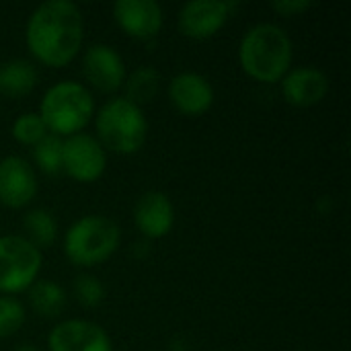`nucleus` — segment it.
Returning a JSON list of instances; mask_svg holds the SVG:
<instances>
[{"mask_svg":"<svg viewBox=\"0 0 351 351\" xmlns=\"http://www.w3.org/2000/svg\"><path fill=\"white\" fill-rule=\"evenodd\" d=\"M313 6V0H274L271 8L284 16H294V14H302Z\"/></svg>","mask_w":351,"mask_h":351,"instance_id":"nucleus-24","label":"nucleus"},{"mask_svg":"<svg viewBox=\"0 0 351 351\" xmlns=\"http://www.w3.org/2000/svg\"><path fill=\"white\" fill-rule=\"evenodd\" d=\"M115 23L132 37H154L162 27V8L154 0H117L113 4Z\"/></svg>","mask_w":351,"mask_h":351,"instance_id":"nucleus-12","label":"nucleus"},{"mask_svg":"<svg viewBox=\"0 0 351 351\" xmlns=\"http://www.w3.org/2000/svg\"><path fill=\"white\" fill-rule=\"evenodd\" d=\"M95 128L101 146L117 154L138 152L148 134V121L142 107L134 105L125 97L107 101L97 113Z\"/></svg>","mask_w":351,"mask_h":351,"instance_id":"nucleus-4","label":"nucleus"},{"mask_svg":"<svg viewBox=\"0 0 351 351\" xmlns=\"http://www.w3.org/2000/svg\"><path fill=\"white\" fill-rule=\"evenodd\" d=\"M169 99L181 113L202 115L214 103V88L197 72H179L169 82Z\"/></svg>","mask_w":351,"mask_h":351,"instance_id":"nucleus-14","label":"nucleus"},{"mask_svg":"<svg viewBox=\"0 0 351 351\" xmlns=\"http://www.w3.org/2000/svg\"><path fill=\"white\" fill-rule=\"evenodd\" d=\"M47 128L43 123V119L39 117V113H23L14 119L12 123V136L16 142L27 144V146H35L43 136H47Z\"/></svg>","mask_w":351,"mask_h":351,"instance_id":"nucleus-21","label":"nucleus"},{"mask_svg":"<svg viewBox=\"0 0 351 351\" xmlns=\"http://www.w3.org/2000/svg\"><path fill=\"white\" fill-rule=\"evenodd\" d=\"M62 167L74 181L93 183L105 173L107 152L95 136L78 132L64 140Z\"/></svg>","mask_w":351,"mask_h":351,"instance_id":"nucleus-7","label":"nucleus"},{"mask_svg":"<svg viewBox=\"0 0 351 351\" xmlns=\"http://www.w3.org/2000/svg\"><path fill=\"white\" fill-rule=\"evenodd\" d=\"M329 90V78L315 66H300L288 70L282 78V95L290 105L311 107L325 99Z\"/></svg>","mask_w":351,"mask_h":351,"instance_id":"nucleus-15","label":"nucleus"},{"mask_svg":"<svg viewBox=\"0 0 351 351\" xmlns=\"http://www.w3.org/2000/svg\"><path fill=\"white\" fill-rule=\"evenodd\" d=\"M84 21L70 0H45L29 16L25 39L29 51L45 66H66L80 49Z\"/></svg>","mask_w":351,"mask_h":351,"instance_id":"nucleus-1","label":"nucleus"},{"mask_svg":"<svg viewBox=\"0 0 351 351\" xmlns=\"http://www.w3.org/2000/svg\"><path fill=\"white\" fill-rule=\"evenodd\" d=\"M29 302L37 315L45 319H56L66 306V292L56 282L39 280L29 286Z\"/></svg>","mask_w":351,"mask_h":351,"instance_id":"nucleus-17","label":"nucleus"},{"mask_svg":"<svg viewBox=\"0 0 351 351\" xmlns=\"http://www.w3.org/2000/svg\"><path fill=\"white\" fill-rule=\"evenodd\" d=\"M14 351H39V350H37L33 343H23V346H19Z\"/></svg>","mask_w":351,"mask_h":351,"instance_id":"nucleus-25","label":"nucleus"},{"mask_svg":"<svg viewBox=\"0 0 351 351\" xmlns=\"http://www.w3.org/2000/svg\"><path fill=\"white\" fill-rule=\"evenodd\" d=\"M134 222L146 239H162L175 224V208L162 191H146L134 206Z\"/></svg>","mask_w":351,"mask_h":351,"instance_id":"nucleus-13","label":"nucleus"},{"mask_svg":"<svg viewBox=\"0 0 351 351\" xmlns=\"http://www.w3.org/2000/svg\"><path fill=\"white\" fill-rule=\"evenodd\" d=\"M234 6L226 0H191L179 10V29L191 39H208L224 27Z\"/></svg>","mask_w":351,"mask_h":351,"instance_id":"nucleus-9","label":"nucleus"},{"mask_svg":"<svg viewBox=\"0 0 351 351\" xmlns=\"http://www.w3.org/2000/svg\"><path fill=\"white\" fill-rule=\"evenodd\" d=\"M243 70L259 82H278L292 64V39L276 23L251 27L239 45Z\"/></svg>","mask_w":351,"mask_h":351,"instance_id":"nucleus-2","label":"nucleus"},{"mask_svg":"<svg viewBox=\"0 0 351 351\" xmlns=\"http://www.w3.org/2000/svg\"><path fill=\"white\" fill-rule=\"evenodd\" d=\"M41 251L25 237H0V292L16 294L29 290L41 271Z\"/></svg>","mask_w":351,"mask_h":351,"instance_id":"nucleus-6","label":"nucleus"},{"mask_svg":"<svg viewBox=\"0 0 351 351\" xmlns=\"http://www.w3.org/2000/svg\"><path fill=\"white\" fill-rule=\"evenodd\" d=\"M74 294H76V300L86 306V308H93V306H99L105 298V286L101 284L99 278L90 276V274H80L76 280H74Z\"/></svg>","mask_w":351,"mask_h":351,"instance_id":"nucleus-23","label":"nucleus"},{"mask_svg":"<svg viewBox=\"0 0 351 351\" xmlns=\"http://www.w3.org/2000/svg\"><path fill=\"white\" fill-rule=\"evenodd\" d=\"M37 193V177L33 167L21 156H4L0 160V204L8 208L27 206Z\"/></svg>","mask_w":351,"mask_h":351,"instance_id":"nucleus-11","label":"nucleus"},{"mask_svg":"<svg viewBox=\"0 0 351 351\" xmlns=\"http://www.w3.org/2000/svg\"><path fill=\"white\" fill-rule=\"evenodd\" d=\"M35 82H37V70L33 62L14 58L0 64V95L10 99L29 95L35 88Z\"/></svg>","mask_w":351,"mask_h":351,"instance_id":"nucleus-16","label":"nucleus"},{"mask_svg":"<svg viewBox=\"0 0 351 351\" xmlns=\"http://www.w3.org/2000/svg\"><path fill=\"white\" fill-rule=\"evenodd\" d=\"M62 152H64V140L56 134H47L33 146V160L43 173L58 175L64 171Z\"/></svg>","mask_w":351,"mask_h":351,"instance_id":"nucleus-20","label":"nucleus"},{"mask_svg":"<svg viewBox=\"0 0 351 351\" xmlns=\"http://www.w3.org/2000/svg\"><path fill=\"white\" fill-rule=\"evenodd\" d=\"M23 226L27 230V241L31 245H35L37 249H47L53 245L56 237H58V224L56 218L51 216L49 210L43 208H35L31 212H27Z\"/></svg>","mask_w":351,"mask_h":351,"instance_id":"nucleus-19","label":"nucleus"},{"mask_svg":"<svg viewBox=\"0 0 351 351\" xmlns=\"http://www.w3.org/2000/svg\"><path fill=\"white\" fill-rule=\"evenodd\" d=\"M95 101L82 82L62 80L49 86L39 105V117L56 136L78 134L93 117Z\"/></svg>","mask_w":351,"mask_h":351,"instance_id":"nucleus-3","label":"nucleus"},{"mask_svg":"<svg viewBox=\"0 0 351 351\" xmlns=\"http://www.w3.org/2000/svg\"><path fill=\"white\" fill-rule=\"evenodd\" d=\"M47 348L49 351H113L107 331L84 319L58 323L47 335Z\"/></svg>","mask_w":351,"mask_h":351,"instance_id":"nucleus-8","label":"nucleus"},{"mask_svg":"<svg viewBox=\"0 0 351 351\" xmlns=\"http://www.w3.org/2000/svg\"><path fill=\"white\" fill-rule=\"evenodd\" d=\"M25 323V308L12 296H0V339L16 333Z\"/></svg>","mask_w":351,"mask_h":351,"instance_id":"nucleus-22","label":"nucleus"},{"mask_svg":"<svg viewBox=\"0 0 351 351\" xmlns=\"http://www.w3.org/2000/svg\"><path fill=\"white\" fill-rule=\"evenodd\" d=\"M125 99L132 101L134 105H142V103H148L154 99V95L158 93V86H160V74L156 68L144 64V66H138L125 80Z\"/></svg>","mask_w":351,"mask_h":351,"instance_id":"nucleus-18","label":"nucleus"},{"mask_svg":"<svg viewBox=\"0 0 351 351\" xmlns=\"http://www.w3.org/2000/svg\"><path fill=\"white\" fill-rule=\"evenodd\" d=\"M121 232L117 224L105 216H84L78 218L64 237L66 257L80 267H93L109 259L119 247Z\"/></svg>","mask_w":351,"mask_h":351,"instance_id":"nucleus-5","label":"nucleus"},{"mask_svg":"<svg viewBox=\"0 0 351 351\" xmlns=\"http://www.w3.org/2000/svg\"><path fill=\"white\" fill-rule=\"evenodd\" d=\"M84 78L103 93L117 90L125 80V64L119 51L107 43H93L82 56Z\"/></svg>","mask_w":351,"mask_h":351,"instance_id":"nucleus-10","label":"nucleus"}]
</instances>
